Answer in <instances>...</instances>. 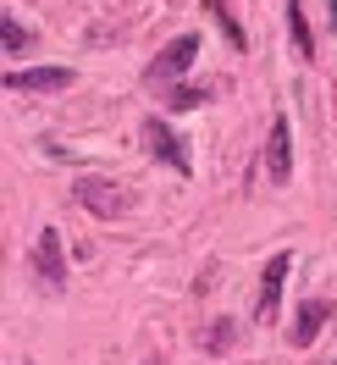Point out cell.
Listing matches in <instances>:
<instances>
[{"mask_svg":"<svg viewBox=\"0 0 337 365\" xmlns=\"http://www.w3.org/2000/svg\"><path fill=\"white\" fill-rule=\"evenodd\" d=\"M11 94H61L72 89V67H28V72H6Z\"/></svg>","mask_w":337,"mask_h":365,"instance_id":"4","label":"cell"},{"mask_svg":"<svg viewBox=\"0 0 337 365\" xmlns=\"http://www.w3.org/2000/svg\"><path fill=\"white\" fill-rule=\"evenodd\" d=\"M150 365H155V360H150Z\"/></svg>","mask_w":337,"mask_h":365,"instance_id":"15","label":"cell"},{"mask_svg":"<svg viewBox=\"0 0 337 365\" xmlns=\"http://www.w3.org/2000/svg\"><path fill=\"white\" fill-rule=\"evenodd\" d=\"M194 56H199V34H177V39H172V45L150 61V72H144V78H150L155 89H160V83H177L182 72L194 67Z\"/></svg>","mask_w":337,"mask_h":365,"instance_id":"3","label":"cell"},{"mask_svg":"<svg viewBox=\"0 0 337 365\" xmlns=\"http://www.w3.org/2000/svg\"><path fill=\"white\" fill-rule=\"evenodd\" d=\"M232 343H238V316H216V321H210V327L199 332V349L210 354V360H222Z\"/></svg>","mask_w":337,"mask_h":365,"instance_id":"9","label":"cell"},{"mask_svg":"<svg viewBox=\"0 0 337 365\" xmlns=\"http://www.w3.org/2000/svg\"><path fill=\"white\" fill-rule=\"evenodd\" d=\"M204 11H210V17H216V23H222V34H227V45H232V50H244V23H238V17H232V6H227V0H204Z\"/></svg>","mask_w":337,"mask_h":365,"instance_id":"11","label":"cell"},{"mask_svg":"<svg viewBox=\"0 0 337 365\" xmlns=\"http://www.w3.org/2000/svg\"><path fill=\"white\" fill-rule=\"evenodd\" d=\"M78 205L89 210V216H100V222H116V216H128L138 205V194L116 178H83L78 182Z\"/></svg>","mask_w":337,"mask_h":365,"instance_id":"1","label":"cell"},{"mask_svg":"<svg viewBox=\"0 0 337 365\" xmlns=\"http://www.w3.org/2000/svg\"><path fill=\"white\" fill-rule=\"evenodd\" d=\"M326 23H332V28H337V0H326Z\"/></svg>","mask_w":337,"mask_h":365,"instance_id":"14","label":"cell"},{"mask_svg":"<svg viewBox=\"0 0 337 365\" xmlns=\"http://www.w3.org/2000/svg\"><path fill=\"white\" fill-rule=\"evenodd\" d=\"M288 272H293V255L282 250V255H271L266 260V277H260V310H254V321H276V304H282V282H288Z\"/></svg>","mask_w":337,"mask_h":365,"instance_id":"5","label":"cell"},{"mask_svg":"<svg viewBox=\"0 0 337 365\" xmlns=\"http://www.w3.org/2000/svg\"><path fill=\"white\" fill-rule=\"evenodd\" d=\"M204 100H210V89H194V83H177V89L166 94L172 111H194V106H204Z\"/></svg>","mask_w":337,"mask_h":365,"instance_id":"12","label":"cell"},{"mask_svg":"<svg viewBox=\"0 0 337 365\" xmlns=\"http://www.w3.org/2000/svg\"><path fill=\"white\" fill-rule=\"evenodd\" d=\"M288 172H293V128H288V116H276L266 133V178L288 182Z\"/></svg>","mask_w":337,"mask_h":365,"instance_id":"6","label":"cell"},{"mask_svg":"<svg viewBox=\"0 0 337 365\" xmlns=\"http://www.w3.org/2000/svg\"><path fill=\"white\" fill-rule=\"evenodd\" d=\"M33 272H39V282H45L50 294L67 288V255H61V232H56V227L33 232Z\"/></svg>","mask_w":337,"mask_h":365,"instance_id":"2","label":"cell"},{"mask_svg":"<svg viewBox=\"0 0 337 365\" xmlns=\"http://www.w3.org/2000/svg\"><path fill=\"white\" fill-rule=\"evenodd\" d=\"M326 316H332V304H321V299H304L299 310H293V349H310L315 338H321V327H326Z\"/></svg>","mask_w":337,"mask_h":365,"instance_id":"8","label":"cell"},{"mask_svg":"<svg viewBox=\"0 0 337 365\" xmlns=\"http://www.w3.org/2000/svg\"><path fill=\"white\" fill-rule=\"evenodd\" d=\"M0 39H6V50H28V45H33V34H28V28L17 23V17H11V11H6V17H0Z\"/></svg>","mask_w":337,"mask_h":365,"instance_id":"13","label":"cell"},{"mask_svg":"<svg viewBox=\"0 0 337 365\" xmlns=\"http://www.w3.org/2000/svg\"><path fill=\"white\" fill-rule=\"evenodd\" d=\"M282 11H288V34H293V50H299L304 61H315L321 50H315V34H310V23H304V6H299V0H288Z\"/></svg>","mask_w":337,"mask_h":365,"instance_id":"10","label":"cell"},{"mask_svg":"<svg viewBox=\"0 0 337 365\" xmlns=\"http://www.w3.org/2000/svg\"><path fill=\"white\" fill-rule=\"evenodd\" d=\"M138 138H144V150H150V155H160L166 166H172V172H194L188 150L177 144V133H172L166 122H144V133H138Z\"/></svg>","mask_w":337,"mask_h":365,"instance_id":"7","label":"cell"}]
</instances>
